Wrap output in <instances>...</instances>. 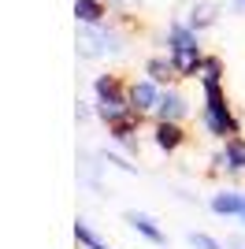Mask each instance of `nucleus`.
<instances>
[{"label":"nucleus","mask_w":245,"mask_h":249,"mask_svg":"<svg viewBox=\"0 0 245 249\" xmlns=\"http://www.w3.org/2000/svg\"><path fill=\"white\" fill-rule=\"evenodd\" d=\"M141 74H145V78H153L160 89H167V86L178 82V71H175L171 56H149V60H145V67H141Z\"/></svg>","instance_id":"nucleus-10"},{"label":"nucleus","mask_w":245,"mask_h":249,"mask_svg":"<svg viewBox=\"0 0 245 249\" xmlns=\"http://www.w3.org/2000/svg\"><path fill=\"white\" fill-rule=\"evenodd\" d=\"M186 22H190L193 30H208V26H215V22H219V4H212V0H193L190 11H186Z\"/></svg>","instance_id":"nucleus-13"},{"label":"nucleus","mask_w":245,"mask_h":249,"mask_svg":"<svg viewBox=\"0 0 245 249\" xmlns=\"http://www.w3.org/2000/svg\"><path fill=\"white\" fill-rule=\"evenodd\" d=\"M201 89H204V108H201L204 130L215 142H227V138L242 134V119L234 115V108L227 101V86L223 82H201Z\"/></svg>","instance_id":"nucleus-1"},{"label":"nucleus","mask_w":245,"mask_h":249,"mask_svg":"<svg viewBox=\"0 0 245 249\" xmlns=\"http://www.w3.org/2000/svg\"><path fill=\"white\" fill-rule=\"evenodd\" d=\"M227 78V67L219 56H204V67H201V82H223Z\"/></svg>","instance_id":"nucleus-17"},{"label":"nucleus","mask_w":245,"mask_h":249,"mask_svg":"<svg viewBox=\"0 0 245 249\" xmlns=\"http://www.w3.org/2000/svg\"><path fill=\"white\" fill-rule=\"evenodd\" d=\"M108 15H112V8L104 0H74V22L78 26H101V22H108Z\"/></svg>","instance_id":"nucleus-11"},{"label":"nucleus","mask_w":245,"mask_h":249,"mask_svg":"<svg viewBox=\"0 0 245 249\" xmlns=\"http://www.w3.org/2000/svg\"><path fill=\"white\" fill-rule=\"evenodd\" d=\"M190 246L193 249H223V242H215L212 234H204V231H193V234H190Z\"/></svg>","instance_id":"nucleus-18"},{"label":"nucleus","mask_w":245,"mask_h":249,"mask_svg":"<svg viewBox=\"0 0 245 249\" xmlns=\"http://www.w3.org/2000/svg\"><path fill=\"white\" fill-rule=\"evenodd\" d=\"M119 34L108 26V22H101V26H82L78 30V56L82 60H97V56H104V52H119Z\"/></svg>","instance_id":"nucleus-2"},{"label":"nucleus","mask_w":245,"mask_h":249,"mask_svg":"<svg viewBox=\"0 0 245 249\" xmlns=\"http://www.w3.org/2000/svg\"><path fill=\"white\" fill-rule=\"evenodd\" d=\"M93 104H130L126 101V82L122 74H97L93 78Z\"/></svg>","instance_id":"nucleus-6"},{"label":"nucleus","mask_w":245,"mask_h":249,"mask_svg":"<svg viewBox=\"0 0 245 249\" xmlns=\"http://www.w3.org/2000/svg\"><path fill=\"white\" fill-rule=\"evenodd\" d=\"M74 242H78L82 249H112L108 242H101L97 238V231L86 223V219H74Z\"/></svg>","instance_id":"nucleus-16"},{"label":"nucleus","mask_w":245,"mask_h":249,"mask_svg":"<svg viewBox=\"0 0 245 249\" xmlns=\"http://www.w3.org/2000/svg\"><path fill=\"white\" fill-rule=\"evenodd\" d=\"M208 208L215 216H245V190H219L208 197Z\"/></svg>","instance_id":"nucleus-9"},{"label":"nucleus","mask_w":245,"mask_h":249,"mask_svg":"<svg viewBox=\"0 0 245 249\" xmlns=\"http://www.w3.org/2000/svg\"><path fill=\"white\" fill-rule=\"evenodd\" d=\"M167 56H171L178 78H201V67H204V56H208V52H204L201 45H186V49H171Z\"/></svg>","instance_id":"nucleus-7"},{"label":"nucleus","mask_w":245,"mask_h":249,"mask_svg":"<svg viewBox=\"0 0 245 249\" xmlns=\"http://www.w3.org/2000/svg\"><path fill=\"white\" fill-rule=\"evenodd\" d=\"M74 119H78V123H82V119H89V108H86V104H78V108H74Z\"/></svg>","instance_id":"nucleus-21"},{"label":"nucleus","mask_w":245,"mask_h":249,"mask_svg":"<svg viewBox=\"0 0 245 249\" xmlns=\"http://www.w3.org/2000/svg\"><path fill=\"white\" fill-rule=\"evenodd\" d=\"M141 123H145V115L130 108V112H126V115L119 119V123H112V126H108V138H112L115 145H122L130 156H138V130H141Z\"/></svg>","instance_id":"nucleus-5"},{"label":"nucleus","mask_w":245,"mask_h":249,"mask_svg":"<svg viewBox=\"0 0 245 249\" xmlns=\"http://www.w3.org/2000/svg\"><path fill=\"white\" fill-rule=\"evenodd\" d=\"M223 156H227V175L234 178L245 171V138L234 134V138H227L223 142Z\"/></svg>","instance_id":"nucleus-15"},{"label":"nucleus","mask_w":245,"mask_h":249,"mask_svg":"<svg viewBox=\"0 0 245 249\" xmlns=\"http://www.w3.org/2000/svg\"><path fill=\"white\" fill-rule=\"evenodd\" d=\"M186 142H190V134L178 119H153V145L160 153H178Z\"/></svg>","instance_id":"nucleus-4"},{"label":"nucleus","mask_w":245,"mask_h":249,"mask_svg":"<svg viewBox=\"0 0 245 249\" xmlns=\"http://www.w3.org/2000/svg\"><path fill=\"white\" fill-rule=\"evenodd\" d=\"M186 115H190V97H186L178 86H167L160 93V104H156L153 119H178V123H182Z\"/></svg>","instance_id":"nucleus-8"},{"label":"nucleus","mask_w":245,"mask_h":249,"mask_svg":"<svg viewBox=\"0 0 245 249\" xmlns=\"http://www.w3.org/2000/svg\"><path fill=\"white\" fill-rule=\"evenodd\" d=\"M122 219H126V223H130V227L138 231L145 242H153V246H163V242H167V234L156 227V219H153V216H145V212H126Z\"/></svg>","instance_id":"nucleus-14"},{"label":"nucleus","mask_w":245,"mask_h":249,"mask_svg":"<svg viewBox=\"0 0 245 249\" xmlns=\"http://www.w3.org/2000/svg\"><path fill=\"white\" fill-rule=\"evenodd\" d=\"M208 175H212V178L227 175V156H223V149H219V153H215L212 160H208Z\"/></svg>","instance_id":"nucleus-20"},{"label":"nucleus","mask_w":245,"mask_h":249,"mask_svg":"<svg viewBox=\"0 0 245 249\" xmlns=\"http://www.w3.org/2000/svg\"><path fill=\"white\" fill-rule=\"evenodd\" d=\"M101 160L108 167H119V171H126V175H134V164H126V160H122L119 153H101Z\"/></svg>","instance_id":"nucleus-19"},{"label":"nucleus","mask_w":245,"mask_h":249,"mask_svg":"<svg viewBox=\"0 0 245 249\" xmlns=\"http://www.w3.org/2000/svg\"><path fill=\"white\" fill-rule=\"evenodd\" d=\"M167 52L171 49H186V45H201V30H193L186 19H171L167 22Z\"/></svg>","instance_id":"nucleus-12"},{"label":"nucleus","mask_w":245,"mask_h":249,"mask_svg":"<svg viewBox=\"0 0 245 249\" xmlns=\"http://www.w3.org/2000/svg\"><path fill=\"white\" fill-rule=\"evenodd\" d=\"M160 86L153 82V78H130L126 82V101H130V108L134 112H141V115H153L156 112V104H160Z\"/></svg>","instance_id":"nucleus-3"}]
</instances>
